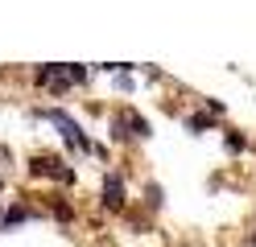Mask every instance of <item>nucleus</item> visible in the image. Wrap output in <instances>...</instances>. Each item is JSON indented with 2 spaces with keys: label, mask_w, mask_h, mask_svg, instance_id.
Instances as JSON below:
<instances>
[{
  "label": "nucleus",
  "mask_w": 256,
  "mask_h": 247,
  "mask_svg": "<svg viewBox=\"0 0 256 247\" xmlns=\"http://www.w3.org/2000/svg\"><path fill=\"white\" fill-rule=\"evenodd\" d=\"M42 115H46L50 124H58V128H62V136L70 140V148H78V153H91V140L83 136V128H78V124H74V120H70V115L62 111V107H46Z\"/></svg>",
  "instance_id": "nucleus-1"
},
{
  "label": "nucleus",
  "mask_w": 256,
  "mask_h": 247,
  "mask_svg": "<svg viewBox=\"0 0 256 247\" xmlns=\"http://www.w3.org/2000/svg\"><path fill=\"white\" fill-rule=\"evenodd\" d=\"M29 173L34 177H58V181H74V169H66V161L62 157H34L29 161Z\"/></svg>",
  "instance_id": "nucleus-2"
},
{
  "label": "nucleus",
  "mask_w": 256,
  "mask_h": 247,
  "mask_svg": "<svg viewBox=\"0 0 256 247\" xmlns=\"http://www.w3.org/2000/svg\"><path fill=\"white\" fill-rule=\"evenodd\" d=\"M104 206L108 210H124V181L120 177H104Z\"/></svg>",
  "instance_id": "nucleus-3"
},
{
  "label": "nucleus",
  "mask_w": 256,
  "mask_h": 247,
  "mask_svg": "<svg viewBox=\"0 0 256 247\" xmlns=\"http://www.w3.org/2000/svg\"><path fill=\"white\" fill-rule=\"evenodd\" d=\"M124 120H128V132H132V136H149V132H153L140 111H124Z\"/></svg>",
  "instance_id": "nucleus-4"
},
{
  "label": "nucleus",
  "mask_w": 256,
  "mask_h": 247,
  "mask_svg": "<svg viewBox=\"0 0 256 247\" xmlns=\"http://www.w3.org/2000/svg\"><path fill=\"white\" fill-rule=\"evenodd\" d=\"M25 219H29V214H25L21 206H8V214L0 219V231H12V227H17V223H25Z\"/></svg>",
  "instance_id": "nucleus-5"
},
{
  "label": "nucleus",
  "mask_w": 256,
  "mask_h": 247,
  "mask_svg": "<svg viewBox=\"0 0 256 247\" xmlns=\"http://www.w3.org/2000/svg\"><path fill=\"white\" fill-rule=\"evenodd\" d=\"M132 136V132H128V120H124V111L116 115V120H112V140H128Z\"/></svg>",
  "instance_id": "nucleus-6"
},
{
  "label": "nucleus",
  "mask_w": 256,
  "mask_h": 247,
  "mask_svg": "<svg viewBox=\"0 0 256 247\" xmlns=\"http://www.w3.org/2000/svg\"><path fill=\"white\" fill-rule=\"evenodd\" d=\"M145 206H149V210L162 206V186H157V181H149V186H145Z\"/></svg>",
  "instance_id": "nucleus-7"
},
{
  "label": "nucleus",
  "mask_w": 256,
  "mask_h": 247,
  "mask_svg": "<svg viewBox=\"0 0 256 247\" xmlns=\"http://www.w3.org/2000/svg\"><path fill=\"white\" fill-rule=\"evenodd\" d=\"M244 148H248V140L240 132H228V153H244Z\"/></svg>",
  "instance_id": "nucleus-8"
},
{
  "label": "nucleus",
  "mask_w": 256,
  "mask_h": 247,
  "mask_svg": "<svg viewBox=\"0 0 256 247\" xmlns=\"http://www.w3.org/2000/svg\"><path fill=\"white\" fill-rule=\"evenodd\" d=\"M190 128H194V132H206V128H211V120H206V115H190V120H186Z\"/></svg>",
  "instance_id": "nucleus-9"
},
{
  "label": "nucleus",
  "mask_w": 256,
  "mask_h": 247,
  "mask_svg": "<svg viewBox=\"0 0 256 247\" xmlns=\"http://www.w3.org/2000/svg\"><path fill=\"white\" fill-rule=\"evenodd\" d=\"M0 186H4V181H0Z\"/></svg>",
  "instance_id": "nucleus-10"
}]
</instances>
